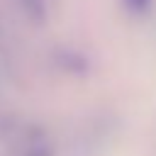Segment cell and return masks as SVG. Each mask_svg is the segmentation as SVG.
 Segmentation results:
<instances>
[{"instance_id": "1", "label": "cell", "mask_w": 156, "mask_h": 156, "mask_svg": "<svg viewBox=\"0 0 156 156\" xmlns=\"http://www.w3.org/2000/svg\"><path fill=\"white\" fill-rule=\"evenodd\" d=\"M127 5H129V10H134V12H144V10L151 5V0H127Z\"/></svg>"}]
</instances>
